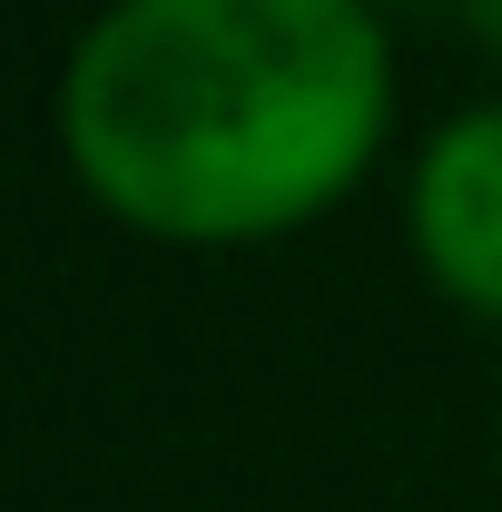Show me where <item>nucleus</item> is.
Wrapping results in <instances>:
<instances>
[{
  "mask_svg": "<svg viewBox=\"0 0 502 512\" xmlns=\"http://www.w3.org/2000/svg\"><path fill=\"white\" fill-rule=\"evenodd\" d=\"M453 10H463V30L483 40V60L502 69V0H453Z\"/></svg>",
  "mask_w": 502,
  "mask_h": 512,
  "instance_id": "nucleus-3",
  "label": "nucleus"
},
{
  "mask_svg": "<svg viewBox=\"0 0 502 512\" xmlns=\"http://www.w3.org/2000/svg\"><path fill=\"white\" fill-rule=\"evenodd\" d=\"M375 10H404V0H375Z\"/></svg>",
  "mask_w": 502,
  "mask_h": 512,
  "instance_id": "nucleus-4",
  "label": "nucleus"
},
{
  "mask_svg": "<svg viewBox=\"0 0 502 512\" xmlns=\"http://www.w3.org/2000/svg\"><path fill=\"white\" fill-rule=\"evenodd\" d=\"M404 247L463 316L502 325V99L453 109L414 148L404 178Z\"/></svg>",
  "mask_w": 502,
  "mask_h": 512,
  "instance_id": "nucleus-2",
  "label": "nucleus"
},
{
  "mask_svg": "<svg viewBox=\"0 0 502 512\" xmlns=\"http://www.w3.org/2000/svg\"><path fill=\"white\" fill-rule=\"evenodd\" d=\"M394 138L375 0H109L60 69V158L158 247L296 237Z\"/></svg>",
  "mask_w": 502,
  "mask_h": 512,
  "instance_id": "nucleus-1",
  "label": "nucleus"
}]
</instances>
